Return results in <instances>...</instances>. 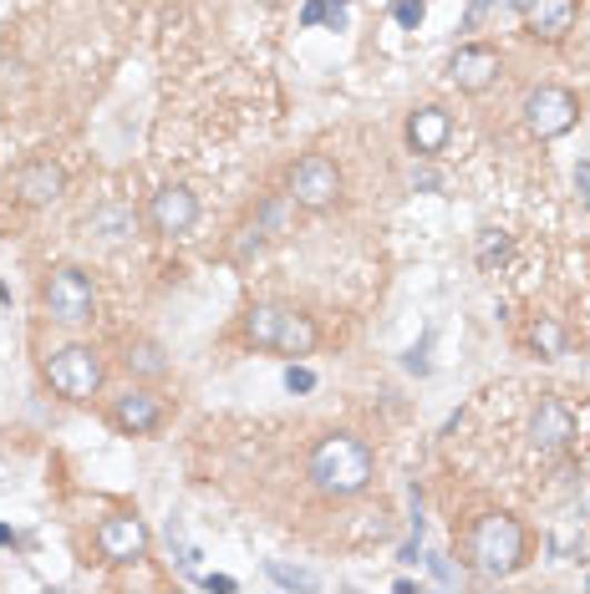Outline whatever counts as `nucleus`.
<instances>
[{"label":"nucleus","instance_id":"nucleus-27","mask_svg":"<svg viewBox=\"0 0 590 594\" xmlns=\"http://www.w3.org/2000/svg\"><path fill=\"white\" fill-rule=\"evenodd\" d=\"M509 6H514V11H530V6H534V0H509Z\"/></svg>","mask_w":590,"mask_h":594},{"label":"nucleus","instance_id":"nucleus-2","mask_svg":"<svg viewBox=\"0 0 590 594\" xmlns=\"http://www.w3.org/2000/svg\"><path fill=\"white\" fill-rule=\"evenodd\" d=\"M244 341L254 345V351H280V356H311L316 341H321V331H316V321L306 315V310L296 305H250L244 310Z\"/></svg>","mask_w":590,"mask_h":594},{"label":"nucleus","instance_id":"nucleus-19","mask_svg":"<svg viewBox=\"0 0 590 594\" xmlns=\"http://www.w3.org/2000/svg\"><path fill=\"white\" fill-rule=\"evenodd\" d=\"M266 570H270V580H276V584H286V590H316V580H311V574H301V570H286L280 558H270Z\"/></svg>","mask_w":590,"mask_h":594},{"label":"nucleus","instance_id":"nucleus-28","mask_svg":"<svg viewBox=\"0 0 590 594\" xmlns=\"http://www.w3.org/2000/svg\"><path fill=\"white\" fill-rule=\"evenodd\" d=\"M326 6H347V0H326Z\"/></svg>","mask_w":590,"mask_h":594},{"label":"nucleus","instance_id":"nucleus-20","mask_svg":"<svg viewBox=\"0 0 590 594\" xmlns=\"http://www.w3.org/2000/svg\"><path fill=\"white\" fill-rule=\"evenodd\" d=\"M97 229H112L108 239L133 234V214H122V209H108V214H97V219H92V234H97Z\"/></svg>","mask_w":590,"mask_h":594},{"label":"nucleus","instance_id":"nucleus-8","mask_svg":"<svg viewBox=\"0 0 590 594\" xmlns=\"http://www.w3.org/2000/svg\"><path fill=\"white\" fill-rule=\"evenodd\" d=\"M148 544H153V534L133 513H112V519L97 523V554L108 558V564H138L148 554Z\"/></svg>","mask_w":590,"mask_h":594},{"label":"nucleus","instance_id":"nucleus-17","mask_svg":"<svg viewBox=\"0 0 590 594\" xmlns=\"http://www.w3.org/2000/svg\"><path fill=\"white\" fill-rule=\"evenodd\" d=\"M534 345H540V356H566V331H560V321L534 325Z\"/></svg>","mask_w":590,"mask_h":594},{"label":"nucleus","instance_id":"nucleus-13","mask_svg":"<svg viewBox=\"0 0 590 594\" xmlns=\"http://www.w3.org/2000/svg\"><path fill=\"white\" fill-rule=\"evenodd\" d=\"M448 138H453V118H448L443 108H418L408 118V143H412V153H422V158H433V153H443L448 148Z\"/></svg>","mask_w":590,"mask_h":594},{"label":"nucleus","instance_id":"nucleus-23","mask_svg":"<svg viewBox=\"0 0 590 594\" xmlns=\"http://www.w3.org/2000/svg\"><path fill=\"white\" fill-rule=\"evenodd\" d=\"M576 193H580V203L590 209V163H580V168H576Z\"/></svg>","mask_w":590,"mask_h":594},{"label":"nucleus","instance_id":"nucleus-15","mask_svg":"<svg viewBox=\"0 0 590 594\" xmlns=\"http://www.w3.org/2000/svg\"><path fill=\"white\" fill-rule=\"evenodd\" d=\"M530 437L540 442V447H566V442L576 437V416H570V406H566V402H554V396H550V402H540Z\"/></svg>","mask_w":590,"mask_h":594},{"label":"nucleus","instance_id":"nucleus-4","mask_svg":"<svg viewBox=\"0 0 590 594\" xmlns=\"http://www.w3.org/2000/svg\"><path fill=\"white\" fill-rule=\"evenodd\" d=\"M47 381L67 402H92L102 392V361H97L92 345H61L47 356Z\"/></svg>","mask_w":590,"mask_h":594},{"label":"nucleus","instance_id":"nucleus-9","mask_svg":"<svg viewBox=\"0 0 590 594\" xmlns=\"http://www.w3.org/2000/svg\"><path fill=\"white\" fill-rule=\"evenodd\" d=\"M163 416H169V406H163V396H153L148 386H128V392L112 402V427L128 432V437H148V432L163 427Z\"/></svg>","mask_w":590,"mask_h":594},{"label":"nucleus","instance_id":"nucleus-22","mask_svg":"<svg viewBox=\"0 0 590 594\" xmlns=\"http://www.w3.org/2000/svg\"><path fill=\"white\" fill-rule=\"evenodd\" d=\"M286 386H290V392H311L316 376H311L306 366H290V371H286Z\"/></svg>","mask_w":590,"mask_h":594},{"label":"nucleus","instance_id":"nucleus-10","mask_svg":"<svg viewBox=\"0 0 590 594\" xmlns=\"http://www.w3.org/2000/svg\"><path fill=\"white\" fill-rule=\"evenodd\" d=\"M499 72H504V61H499L494 47H458L453 61H448L453 87H458V92H469V97L489 92V87L499 82Z\"/></svg>","mask_w":590,"mask_h":594},{"label":"nucleus","instance_id":"nucleus-18","mask_svg":"<svg viewBox=\"0 0 590 594\" xmlns=\"http://www.w3.org/2000/svg\"><path fill=\"white\" fill-rule=\"evenodd\" d=\"M504 254H509V234L483 229V239H479V264H483V270H494V260H504Z\"/></svg>","mask_w":590,"mask_h":594},{"label":"nucleus","instance_id":"nucleus-25","mask_svg":"<svg viewBox=\"0 0 590 594\" xmlns=\"http://www.w3.org/2000/svg\"><path fill=\"white\" fill-rule=\"evenodd\" d=\"M301 21H306V26L326 21V0H311V6H306V11H301Z\"/></svg>","mask_w":590,"mask_h":594},{"label":"nucleus","instance_id":"nucleus-12","mask_svg":"<svg viewBox=\"0 0 590 594\" xmlns=\"http://www.w3.org/2000/svg\"><path fill=\"white\" fill-rule=\"evenodd\" d=\"M11 193L26 209H47V203H57L61 193H67V168L51 163V158H37V163H26L21 173H16Z\"/></svg>","mask_w":590,"mask_h":594},{"label":"nucleus","instance_id":"nucleus-26","mask_svg":"<svg viewBox=\"0 0 590 594\" xmlns=\"http://www.w3.org/2000/svg\"><path fill=\"white\" fill-rule=\"evenodd\" d=\"M204 590H219V594H229V590H234V580H224V574H209V580H204Z\"/></svg>","mask_w":590,"mask_h":594},{"label":"nucleus","instance_id":"nucleus-1","mask_svg":"<svg viewBox=\"0 0 590 594\" xmlns=\"http://www.w3.org/2000/svg\"><path fill=\"white\" fill-rule=\"evenodd\" d=\"M311 483L326 499H357L372 483V447L351 432H331L311 452Z\"/></svg>","mask_w":590,"mask_h":594},{"label":"nucleus","instance_id":"nucleus-6","mask_svg":"<svg viewBox=\"0 0 590 594\" xmlns=\"http://www.w3.org/2000/svg\"><path fill=\"white\" fill-rule=\"evenodd\" d=\"M290 203H301V209H311V214H321V209H331V203L341 199V168L331 163L326 153H306L301 163L290 168Z\"/></svg>","mask_w":590,"mask_h":594},{"label":"nucleus","instance_id":"nucleus-3","mask_svg":"<svg viewBox=\"0 0 590 594\" xmlns=\"http://www.w3.org/2000/svg\"><path fill=\"white\" fill-rule=\"evenodd\" d=\"M524 548H530L524 523L509 519V513H483L469 528V558H473V570L489 574V580L514 574L519 564H524Z\"/></svg>","mask_w":590,"mask_h":594},{"label":"nucleus","instance_id":"nucleus-7","mask_svg":"<svg viewBox=\"0 0 590 594\" xmlns=\"http://www.w3.org/2000/svg\"><path fill=\"white\" fill-rule=\"evenodd\" d=\"M576 122H580V102H576V92H566V87H540V92L524 97V128H530L540 143L566 138Z\"/></svg>","mask_w":590,"mask_h":594},{"label":"nucleus","instance_id":"nucleus-24","mask_svg":"<svg viewBox=\"0 0 590 594\" xmlns=\"http://www.w3.org/2000/svg\"><path fill=\"white\" fill-rule=\"evenodd\" d=\"M433 574H438L443 584H458V580H463V574H453V564H448L443 554H433Z\"/></svg>","mask_w":590,"mask_h":594},{"label":"nucleus","instance_id":"nucleus-5","mask_svg":"<svg viewBox=\"0 0 590 594\" xmlns=\"http://www.w3.org/2000/svg\"><path fill=\"white\" fill-rule=\"evenodd\" d=\"M41 300H47V315H51V321L82 325V321H92L97 290H92V280H87L77 264H57V270L47 274V290H41Z\"/></svg>","mask_w":590,"mask_h":594},{"label":"nucleus","instance_id":"nucleus-11","mask_svg":"<svg viewBox=\"0 0 590 594\" xmlns=\"http://www.w3.org/2000/svg\"><path fill=\"white\" fill-rule=\"evenodd\" d=\"M148 224L158 234H189L199 224V193L183 189V183H169V189H158L153 203H148Z\"/></svg>","mask_w":590,"mask_h":594},{"label":"nucleus","instance_id":"nucleus-16","mask_svg":"<svg viewBox=\"0 0 590 594\" xmlns=\"http://www.w3.org/2000/svg\"><path fill=\"white\" fill-rule=\"evenodd\" d=\"M122 366L133 371V376H143V381H163V376H169V356H163V345H158V341H133V345H128V356H122Z\"/></svg>","mask_w":590,"mask_h":594},{"label":"nucleus","instance_id":"nucleus-14","mask_svg":"<svg viewBox=\"0 0 590 594\" xmlns=\"http://www.w3.org/2000/svg\"><path fill=\"white\" fill-rule=\"evenodd\" d=\"M524 26L534 41H566V31L576 26V0H534L524 11Z\"/></svg>","mask_w":590,"mask_h":594},{"label":"nucleus","instance_id":"nucleus-21","mask_svg":"<svg viewBox=\"0 0 590 594\" xmlns=\"http://www.w3.org/2000/svg\"><path fill=\"white\" fill-rule=\"evenodd\" d=\"M422 11H428L422 0H398V26H408V31H418V26H422Z\"/></svg>","mask_w":590,"mask_h":594}]
</instances>
